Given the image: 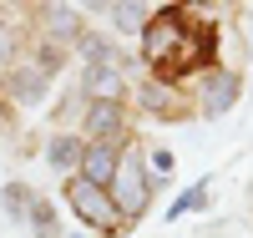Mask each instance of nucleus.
Segmentation results:
<instances>
[{
  "label": "nucleus",
  "mask_w": 253,
  "mask_h": 238,
  "mask_svg": "<svg viewBox=\"0 0 253 238\" xmlns=\"http://www.w3.org/2000/svg\"><path fill=\"white\" fill-rule=\"evenodd\" d=\"M142 51H147L152 66H187V61H193V51H187V20L177 10H162L152 26H147Z\"/></svg>",
  "instance_id": "obj_1"
},
{
  "label": "nucleus",
  "mask_w": 253,
  "mask_h": 238,
  "mask_svg": "<svg viewBox=\"0 0 253 238\" xmlns=\"http://www.w3.org/2000/svg\"><path fill=\"white\" fill-rule=\"evenodd\" d=\"M66 198H71V208L81 213V223H91L96 233H117V228H122V213H117V203L107 198V188H91L81 172L66 183Z\"/></svg>",
  "instance_id": "obj_2"
},
{
  "label": "nucleus",
  "mask_w": 253,
  "mask_h": 238,
  "mask_svg": "<svg viewBox=\"0 0 253 238\" xmlns=\"http://www.w3.org/2000/svg\"><path fill=\"white\" fill-rule=\"evenodd\" d=\"M147 178H142V167H137V157H122L117 162V183H112V203H117V213L122 218H142L147 213Z\"/></svg>",
  "instance_id": "obj_3"
},
{
  "label": "nucleus",
  "mask_w": 253,
  "mask_h": 238,
  "mask_svg": "<svg viewBox=\"0 0 253 238\" xmlns=\"http://www.w3.org/2000/svg\"><path fill=\"white\" fill-rule=\"evenodd\" d=\"M233 96H238V76H228V71H208V81H203L208 117H223L228 106H233Z\"/></svg>",
  "instance_id": "obj_4"
},
{
  "label": "nucleus",
  "mask_w": 253,
  "mask_h": 238,
  "mask_svg": "<svg viewBox=\"0 0 253 238\" xmlns=\"http://www.w3.org/2000/svg\"><path fill=\"white\" fill-rule=\"evenodd\" d=\"M81 178H86L91 188H107V183H117V152L107 142H96L86 157H81Z\"/></svg>",
  "instance_id": "obj_5"
},
{
  "label": "nucleus",
  "mask_w": 253,
  "mask_h": 238,
  "mask_svg": "<svg viewBox=\"0 0 253 238\" xmlns=\"http://www.w3.org/2000/svg\"><path fill=\"white\" fill-rule=\"evenodd\" d=\"M81 86H86L96 101H122V71L117 66H91L81 76Z\"/></svg>",
  "instance_id": "obj_6"
},
{
  "label": "nucleus",
  "mask_w": 253,
  "mask_h": 238,
  "mask_svg": "<svg viewBox=\"0 0 253 238\" xmlns=\"http://www.w3.org/2000/svg\"><path fill=\"white\" fill-rule=\"evenodd\" d=\"M86 127H91V137H112L122 127V101H96L91 117H86Z\"/></svg>",
  "instance_id": "obj_7"
},
{
  "label": "nucleus",
  "mask_w": 253,
  "mask_h": 238,
  "mask_svg": "<svg viewBox=\"0 0 253 238\" xmlns=\"http://www.w3.org/2000/svg\"><path fill=\"white\" fill-rule=\"evenodd\" d=\"M41 86H46V81H41V71H15V76H10V92H15L20 101H36Z\"/></svg>",
  "instance_id": "obj_8"
},
{
  "label": "nucleus",
  "mask_w": 253,
  "mask_h": 238,
  "mask_svg": "<svg viewBox=\"0 0 253 238\" xmlns=\"http://www.w3.org/2000/svg\"><path fill=\"white\" fill-rule=\"evenodd\" d=\"M76 157H81L76 137H56V142H51V162H56V167H76Z\"/></svg>",
  "instance_id": "obj_9"
},
{
  "label": "nucleus",
  "mask_w": 253,
  "mask_h": 238,
  "mask_svg": "<svg viewBox=\"0 0 253 238\" xmlns=\"http://www.w3.org/2000/svg\"><path fill=\"white\" fill-rule=\"evenodd\" d=\"M31 223H36L41 238H56V213H51V203H31Z\"/></svg>",
  "instance_id": "obj_10"
},
{
  "label": "nucleus",
  "mask_w": 253,
  "mask_h": 238,
  "mask_svg": "<svg viewBox=\"0 0 253 238\" xmlns=\"http://www.w3.org/2000/svg\"><path fill=\"white\" fill-rule=\"evenodd\" d=\"M112 15H117V31H142V15H147V10H142V5H117Z\"/></svg>",
  "instance_id": "obj_11"
},
{
  "label": "nucleus",
  "mask_w": 253,
  "mask_h": 238,
  "mask_svg": "<svg viewBox=\"0 0 253 238\" xmlns=\"http://www.w3.org/2000/svg\"><path fill=\"white\" fill-rule=\"evenodd\" d=\"M203 198H208V192H203V188H193V192H182V198L172 203V218H182V213H187V208H203Z\"/></svg>",
  "instance_id": "obj_12"
},
{
  "label": "nucleus",
  "mask_w": 253,
  "mask_h": 238,
  "mask_svg": "<svg viewBox=\"0 0 253 238\" xmlns=\"http://www.w3.org/2000/svg\"><path fill=\"white\" fill-rule=\"evenodd\" d=\"M152 172L167 178V172H172V152H162V147H157V152H152Z\"/></svg>",
  "instance_id": "obj_13"
},
{
  "label": "nucleus",
  "mask_w": 253,
  "mask_h": 238,
  "mask_svg": "<svg viewBox=\"0 0 253 238\" xmlns=\"http://www.w3.org/2000/svg\"><path fill=\"white\" fill-rule=\"evenodd\" d=\"M142 96H147V106H152V112H162V101H167V92H162V86H147Z\"/></svg>",
  "instance_id": "obj_14"
},
{
  "label": "nucleus",
  "mask_w": 253,
  "mask_h": 238,
  "mask_svg": "<svg viewBox=\"0 0 253 238\" xmlns=\"http://www.w3.org/2000/svg\"><path fill=\"white\" fill-rule=\"evenodd\" d=\"M10 56V41H5V26H0V61Z\"/></svg>",
  "instance_id": "obj_15"
}]
</instances>
